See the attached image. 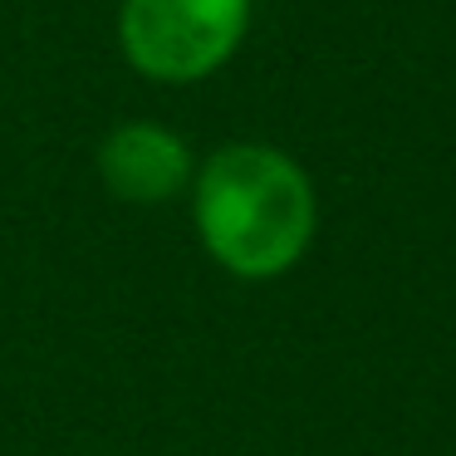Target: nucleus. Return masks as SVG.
Listing matches in <instances>:
<instances>
[{"label": "nucleus", "mask_w": 456, "mask_h": 456, "mask_svg": "<svg viewBox=\"0 0 456 456\" xmlns=\"http://www.w3.org/2000/svg\"><path fill=\"white\" fill-rule=\"evenodd\" d=\"M187 207L207 260L240 285L285 280L319 240V187L309 167L260 138L211 148L197 162Z\"/></svg>", "instance_id": "nucleus-1"}, {"label": "nucleus", "mask_w": 456, "mask_h": 456, "mask_svg": "<svg viewBox=\"0 0 456 456\" xmlns=\"http://www.w3.org/2000/svg\"><path fill=\"white\" fill-rule=\"evenodd\" d=\"M256 0H118V54L162 89L221 74L250 35Z\"/></svg>", "instance_id": "nucleus-2"}, {"label": "nucleus", "mask_w": 456, "mask_h": 456, "mask_svg": "<svg viewBox=\"0 0 456 456\" xmlns=\"http://www.w3.org/2000/svg\"><path fill=\"white\" fill-rule=\"evenodd\" d=\"M197 152L177 128L158 118H123L103 133L94 167L113 201L123 207H167L187 197L197 177Z\"/></svg>", "instance_id": "nucleus-3"}]
</instances>
